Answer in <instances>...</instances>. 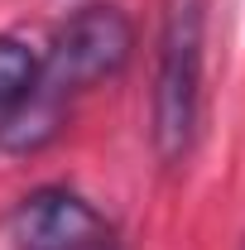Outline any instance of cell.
<instances>
[{"label":"cell","instance_id":"cell-1","mask_svg":"<svg viewBox=\"0 0 245 250\" xmlns=\"http://www.w3.org/2000/svg\"><path fill=\"white\" fill-rule=\"evenodd\" d=\"M202 43H207V0H163L154 58V149L163 164H183L197 140Z\"/></svg>","mask_w":245,"mask_h":250},{"label":"cell","instance_id":"cell-2","mask_svg":"<svg viewBox=\"0 0 245 250\" xmlns=\"http://www.w3.org/2000/svg\"><path fill=\"white\" fill-rule=\"evenodd\" d=\"M135 48V29L116 5H87L77 10L48 43V58L39 67V82L53 92H82L106 77H116Z\"/></svg>","mask_w":245,"mask_h":250},{"label":"cell","instance_id":"cell-3","mask_svg":"<svg viewBox=\"0 0 245 250\" xmlns=\"http://www.w3.org/2000/svg\"><path fill=\"white\" fill-rule=\"evenodd\" d=\"M15 246L20 250H106V221L87 197L67 188H43L15 212Z\"/></svg>","mask_w":245,"mask_h":250},{"label":"cell","instance_id":"cell-4","mask_svg":"<svg viewBox=\"0 0 245 250\" xmlns=\"http://www.w3.org/2000/svg\"><path fill=\"white\" fill-rule=\"evenodd\" d=\"M62 130V92L34 82V92H24L15 106L0 111V149L10 154H34L43 149Z\"/></svg>","mask_w":245,"mask_h":250},{"label":"cell","instance_id":"cell-5","mask_svg":"<svg viewBox=\"0 0 245 250\" xmlns=\"http://www.w3.org/2000/svg\"><path fill=\"white\" fill-rule=\"evenodd\" d=\"M34 82H39V58L20 39H0V111L34 92Z\"/></svg>","mask_w":245,"mask_h":250}]
</instances>
